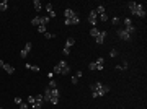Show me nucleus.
Returning <instances> with one entry per match:
<instances>
[{"label": "nucleus", "instance_id": "obj_20", "mask_svg": "<svg viewBox=\"0 0 147 109\" xmlns=\"http://www.w3.org/2000/svg\"><path fill=\"white\" fill-rule=\"evenodd\" d=\"M33 5H34V10H36V11L41 10V2H39V0H34V2H33Z\"/></svg>", "mask_w": 147, "mask_h": 109}, {"label": "nucleus", "instance_id": "obj_25", "mask_svg": "<svg viewBox=\"0 0 147 109\" xmlns=\"http://www.w3.org/2000/svg\"><path fill=\"white\" fill-rule=\"evenodd\" d=\"M49 21H51V18H49V17H43V18H41V25H44V26H46Z\"/></svg>", "mask_w": 147, "mask_h": 109}, {"label": "nucleus", "instance_id": "obj_2", "mask_svg": "<svg viewBox=\"0 0 147 109\" xmlns=\"http://www.w3.org/2000/svg\"><path fill=\"white\" fill-rule=\"evenodd\" d=\"M127 7H129V10L132 15H136V17L139 18H146V8H144V5L142 3H137V2H129L127 3Z\"/></svg>", "mask_w": 147, "mask_h": 109}, {"label": "nucleus", "instance_id": "obj_18", "mask_svg": "<svg viewBox=\"0 0 147 109\" xmlns=\"http://www.w3.org/2000/svg\"><path fill=\"white\" fill-rule=\"evenodd\" d=\"M95 11H97V15H101V13H106V11H105V7H103V5H98L97 8H95Z\"/></svg>", "mask_w": 147, "mask_h": 109}, {"label": "nucleus", "instance_id": "obj_4", "mask_svg": "<svg viewBox=\"0 0 147 109\" xmlns=\"http://www.w3.org/2000/svg\"><path fill=\"white\" fill-rule=\"evenodd\" d=\"M88 68H90V70H103L105 68V59L103 57H98L97 62H92V64L88 65Z\"/></svg>", "mask_w": 147, "mask_h": 109}, {"label": "nucleus", "instance_id": "obj_11", "mask_svg": "<svg viewBox=\"0 0 147 109\" xmlns=\"http://www.w3.org/2000/svg\"><path fill=\"white\" fill-rule=\"evenodd\" d=\"M74 15H75V11H74V10H70V8H65V10H64V18H65V20L72 18Z\"/></svg>", "mask_w": 147, "mask_h": 109}, {"label": "nucleus", "instance_id": "obj_13", "mask_svg": "<svg viewBox=\"0 0 147 109\" xmlns=\"http://www.w3.org/2000/svg\"><path fill=\"white\" fill-rule=\"evenodd\" d=\"M3 70H5L7 73H8V75H13V72H15V68H13L11 65H8V64H5V65H3Z\"/></svg>", "mask_w": 147, "mask_h": 109}, {"label": "nucleus", "instance_id": "obj_22", "mask_svg": "<svg viewBox=\"0 0 147 109\" xmlns=\"http://www.w3.org/2000/svg\"><path fill=\"white\" fill-rule=\"evenodd\" d=\"M98 33H100V29L98 28H92V31H90V34H92V38H97Z\"/></svg>", "mask_w": 147, "mask_h": 109}, {"label": "nucleus", "instance_id": "obj_23", "mask_svg": "<svg viewBox=\"0 0 147 109\" xmlns=\"http://www.w3.org/2000/svg\"><path fill=\"white\" fill-rule=\"evenodd\" d=\"M123 23H124V26H126V28H131V26H132V23H131V18H124V20H123Z\"/></svg>", "mask_w": 147, "mask_h": 109}, {"label": "nucleus", "instance_id": "obj_17", "mask_svg": "<svg viewBox=\"0 0 147 109\" xmlns=\"http://www.w3.org/2000/svg\"><path fill=\"white\" fill-rule=\"evenodd\" d=\"M8 8V0H3L2 3H0V11H5Z\"/></svg>", "mask_w": 147, "mask_h": 109}, {"label": "nucleus", "instance_id": "obj_15", "mask_svg": "<svg viewBox=\"0 0 147 109\" xmlns=\"http://www.w3.org/2000/svg\"><path fill=\"white\" fill-rule=\"evenodd\" d=\"M31 25L33 26H41V17H36L31 20Z\"/></svg>", "mask_w": 147, "mask_h": 109}, {"label": "nucleus", "instance_id": "obj_31", "mask_svg": "<svg viewBox=\"0 0 147 109\" xmlns=\"http://www.w3.org/2000/svg\"><path fill=\"white\" fill-rule=\"evenodd\" d=\"M77 82H78V78H77V76L74 75V76H72V78H70V83H74V85H77Z\"/></svg>", "mask_w": 147, "mask_h": 109}, {"label": "nucleus", "instance_id": "obj_27", "mask_svg": "<svg viewBox=\"0 0 147 109\" xmlns=\"http://www.w3.org/2000/svg\"><path fill=\"white\" fill-rule=\"evenodd\" d=\"M38 31H39V33H48V31H46V26H44V25H41V26H38Z\"/></svg>", "mask_w": 147, "mask_h": 109}, {"label": "nucleus", "instance_id": "obj_28", "mask_svg": "<svg viewBox=\"0 0 147 109\" xmlns=\"http://www.w3.org/2000/svg\"><path fill=\"white\" fill-rule=\"evenodd\" d=\"M44 38H46V39H52V38H56V34H51V33H44Z\"/></svg>", "mask_w": 147, "mask_h": 109}, {"label": "nucleus", "instance_id": "obj_35", "mask_svg": "<svg viewBox=\"0 0 147 109\" xmlns=\"http://www.w3.org/2000/svg\"><path fill=\"white\" fill-rule=\"evenodd\" d=\"M0 109H2V106H0Z\"/></svg>", "mask_w": 147, "mask_h": 109}, {"label": "nucleus", "instance_id": "obj_32", "mask_svg": "<svg viewBox=\"0 0 147 109\" xmlns=\"http://www.w3.org/2000/svg\"><path fill=\"white\" fill-rule=\"evenodd\" d=\"M62 52H64V55H69V54H70V49H69V47H64Z\"/></svg>", "mask_w": 147, "mask_h": 109}, {"label": "nucleus", "instance_id": "obj_16", "mask_svg": "<svg viewBox=\"0 0 147 109\" xmlns=\"http://www.w3.org/2000/svg\"><path fill=\"white\" fill-rule=\"evenodd\" d=\"M127 67H129V64H127V62H123L121 65H116L114 68H116V70H126Z\"/></svg>", "mask_w": 147, "mask_h": 109}, {"label": "nucleus", "instance_id": "obj_5", "mask_svg": "<svg viewBox=\"0 0 147 109\" xmlns=\"http://www.w3.org/2000/svg\"><path fill=\"white\" fill-rule=\"evenodd\" d=\"M43 104H44V98L41 96V94H39V96H34V101H33V104H31V109H41Z\"/></svg>", "mask_w": 147, "mask_h": 109}, {"label": "nucleus", "instance_id": "obj_6", "mask_svg": "<svg viewBox=\"0 0 147 109\" xmlns=\"http://www.w3.org/2000/svg\"><path fill=\"white\" fill-rule=\"evenodd\" d=\"M88 21H90L92 28H97V23H98V15H97V11H95V10H92V11H90V17H88Z\"/></svg>", "mask_w": 147, "mask_h": 109}, {"label": "nucleus", "instance_id": "obj_10", "mask_svg": "<svg viewBox=\"0 0 147 109\" xmlns=\"http://www.w3.org/2000/svg\"><path fill=\"white\" fill-rule=\"evenodd\" d=\"M105 38H106V31H100V33H98V36L95 38V41H97V44H103Z\"/></svg>", "mask_w": 147, "mask_h": 109}, {"label": "nucleus", "instance_id": "obj_12", "mask_svg": "<svg viewBox=\"0 0 147 109\" xmlns=\"http://www.w3.org/2000/svg\"><path fill=\"white\" fill-rule=\"evenodd\" d=\"M46 10H48V13H49V18H54L56 17V11L52 10V5H51V3L46 5Z\"/></svg>", "mask_w": 147, "mask_h": 109}, {"label": "nucleus", "instance_id": "obj_34", "mask_svg": "<svg viewBox=\"0 0 147 109\" xmlns=\"http://www.w3.org/2000/svg\"><path fill=\"white\" fill-rule=\"evenodd\" d=\"M3 65H5V62H3V60H0V68H3Z\"/></svg>", "mask_w": 147, "mask_h": 109}, {"label": "nucleus", "instance_id": "obj_30", "mask_svg": "<svg viewBox=\"0 0 147 109\" xmlns=\"http://www.w3.org/2000/svg\"><path fill=\"white\" fill-rule=\"evenodd\" d=\"M109 55H111V57H116V55H118V50H116V49H111Z\"/></svg>", "mask_w": 147, "mask_h": 109}, {"label": "nucleus", "instance_id": "obj_9", "mask_svg": "<svg viewBox=\"0 0 147 109\" xmlns=\"http://www.w3.org/2000/svg\"><path fill=\"white\" fill-rule=\"evenodd\" d=\"M31 42H26V46H25V47H23L21 49V52H20V55H21V57H26L28 54H29V52H31Z\"/></svg>", "mask_w": 147, "mask_h": 109}, {"label": "nucleus", "instance_id": "obj_21", "mask_svg": "<svg viewBox=\"0 0 147 109\" xmlns=\"http://www.w3.org/2000/svg\"><path fill=\"white\" fill-rule=\"evenodd\" d=\"M119 21H121V18H118V17L111 18V25H113V26H118V25H119Z\"/></svg>", "mask_w": 147, "mask_h": 109}, {"label": "nucleus", "instance_id": "obj_14", "mask_svg": "<svg viewBox=\"0 0 147 109\" xmlns=\"http://www.w3.org/2000/svg\"><path fill=\"white\" fill-rule=\"evenodd\" d=\"M74 44H75V39H74V38H67V41H65V47H69V49H70Z\"/></svg>", "mask_w": 147, "mask_h": 109}, {"label": "nucleus", "instance_id": "obj_8", "mask_svg": "<svg viewBox=\"0 0 147 109\" xmlns=\"http://www.w3.org/2000/svg\"><path fill=\"white\" fill-rule=\"evenodd\" d=\"M116 34H118V38L123 39V41H129V39H131V34L127 33V31H124V29H118Z\"/></svg>", "mask_w": 147, "mask_h": 109}, {"label": "nucleus", "instance_id": "obj_26", "mask_svg": "<svg viewBox=\"0 0 147 109\" xmlns=\"http://www.w3.org/2000/svg\"><path fill=\"white\" fill-rule=\"evenodd\" d=\"M48 88H51V90H54V88H57V83L54 82V80H51V82H49V86Z\"/></svg>", "mask_w": 147, "mask_h": 109}, {"label": "nucleus", "instance_id": "obj_24", "mask_svg": "<svg viewBox=\"0 0 147 109\" xmlns=\"http://www.w3.org/2000/svg\"><path fill=\"white\" fill-rule=\"evenodd\" d=\"M108 20V17H106V13H101V15H98V21H106Z\"/></svg>", "mask_w": 147, "mask_h": 109}, {"label": "nucleus", "instance_id": "obj_33", "mask_svg": "<svg viewBox=\"0 0 147 109\" xmlns=\"http://www.w3.org/2000/svg\"><path fill=\"white\" fill-rule=\"evenodd\" d=\"M20 109H28V104L26 103H21V104H20Z\"/></svg>", "mask_w": 147, "mask_h": 109}, {"label": "nucleus", "instance_id": "obj_7", "mask_svg": "<svg viewBox=\"0 0 147 109\" xmlns=\"http://www.w3.org/2000/svg\"><path fill=\"white\" fill-rule=\"evenodd\" d=\"M65 26H72V25H78L80 23V18H78V15H74L72 18H69V20H64Z\"/></svg>", "mask_w": 147, "mask_h": 109}, {"label": "nucleus", "instance_id": "obj_3", "mask_svg": "<svg viewBox=\"0 0 147 109\" xmlns=\"http://www.w3.org/2000/svg\"><path fill=\"white\" fill-rule=\"evenodd\" d=\"M70 72V67H69V64L65 62V60H60L59 64L52 68V73H59V75H65V73H69Z\"/></svg>", "mask_w": 147, "mask_h": 109}, {"label": "nucleus", "instance_id": "obj_19", "mask_svg": "<svg viewBox=\"0 0 147 109\" xmlns=\"http://www.w3.org/2000/svg\"><path fill=\"white\" fill-rule=\"evenodd\" d=\"M26 68H29V70H33V72H39V67H36V65H31V64H26Z\"/></svg>", "mask_w": 147, "mask_h": 109}, {"label": "nucleus", "instance_id": "obj_1", "mask_svg": "<svg viewBox=\"0 0 147 109\" xmlns=\"http://www.w3.org/2000/svg\"><path fill=\"white\" fill-rule=\"evenodd\" d=\"M92 98H100V96H105L106 93L109 91V86H106V85H103V83H93L92 86Z\"/></svg>", "mask_w": 147, "mask_h": 109}, {"label": "nucleus", "instance_id": "obj_29", "mask_svg": "<svg viewBox=\"0 0 147 109\" xmlns=\"http://www.w3.org/2000/svg\"><path fill=\"white\" fill-rule=\"evenodd\" d=\"M15 103H16V104H18V106H20V104H21V103H23V99H21V98H20V96H16V98H15Z\"/></svg>", "mask_w": 147, "mask_h": 109}]
</instances>
